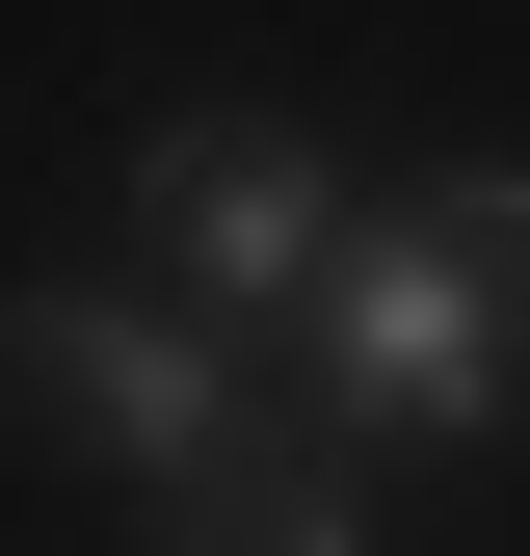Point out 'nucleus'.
<instances>
[{
    "instance_id": "nucleus-1",
    "label": "nucleus",
    "mask_w": 530,
    "mask_h": 556,
    "mask_svg": "<svg viewBox=\"0 0 530 556\" xmlns=\"http://www.w3.org/2000/svg\"><path fill=\"white\" fill-rule=\"evenodd\" d=\"M0 397H27L53 451L160 477V504H265V477H292V451L239 425V344L186 318V292H27V318H0Z\"/></svg>"
},
{
    "instance_id": "nucleus-2",
    "label": "nucleus",
    "mask_w": 530,
    "mask_h": 556,
    "mask_svg": "<svg viewBox=\"0 0 530 556\" xmlns=\"http://www.w3.org/2000/svg\"><path fill=\"white\" fill-rule=\"evenodd\" d=\"M132 213H160V265H186V318L239 344V318H318V265L371 239V186L318 160L292 106H160V132H132Z\"/></svg>"
},
{
    "instance_id": "nucleus-3",
    "label": "nucleus",
    "mask_w": 530,
    "mask_h": 556,
    "mask_svg": "<svg viewBox=\"0 0 530 556\" xmlns=\"http://www.w3.org/2000/svg\"><path fill=\"white\" fill-rule=\"evenodd\" d=\"M318 371H345V425L371 451H504V397H530V344L425 265V213H371L345 265H318Z\"/></svg>"
},
{
    "instance_id": "nucleus-4",
    "label": "nucleus",
    "mask_w": 530,
    "mask_h": 556,
    "mask_svg": "<svg viewBox=\"0 0 530 556\" xmlns=\"http://www.w3.org/2000/svg\"><path fill=\"white\" fill-rule=\"evenodd\" d=\"M398 213H425V265H451L504 344H530V160H451V186H398Z\"/></svg>"
},
{
    "instance_id": "nucleus-5",
    "label": "nucleus",
    "mask_w": 530,
    "mask_h": 556,
    "mask_svg": "<svg viewBox=\"0 0 530 556\" xmlns=\"http://www.w3.org/2000/svg\"><path fill=\"white\" fill-rule=\"evenodd\" d=\"M160 556H371V504H345V477H265V504H186Z\"/></svg>"
}]
</instances>
